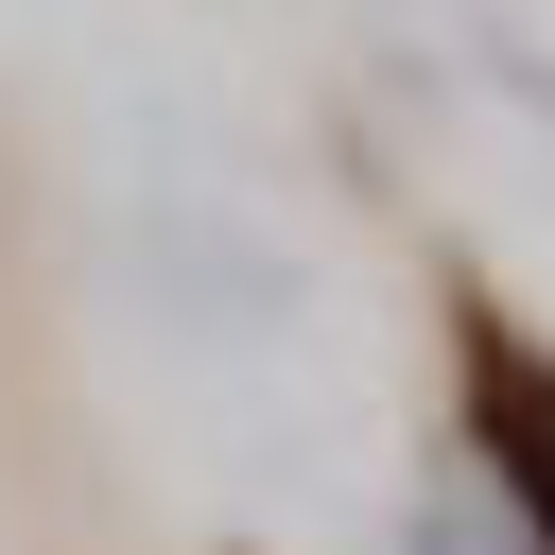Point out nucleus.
Listing matches in <instances>:
<instances>
[{
  "instance_id": "nucleus-1",
  "label": "nucleus",
  "mask_w": 555,
  "mask_h": 555,
  "mask_svg": "<svg viewBox=\"0 0 555 555\" xmlns=\"http://www.w3.org/2000/svg\"><path fill=\"white\" fill-rule=\"evenodd\" d=\"M486 416H503V468H520V503H538V555H555V382L486 330Z\"/></svg>"
}]
</instances>
